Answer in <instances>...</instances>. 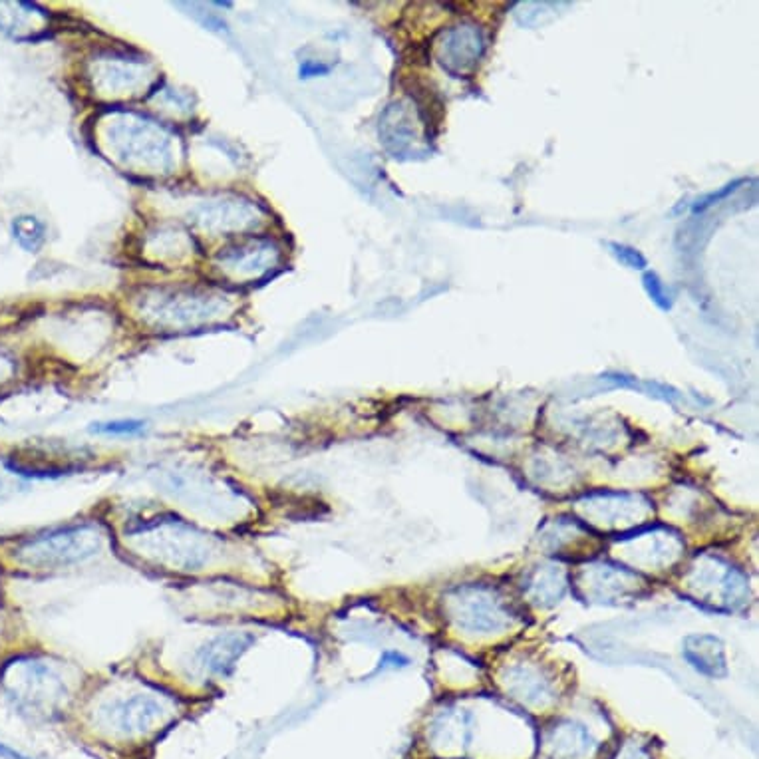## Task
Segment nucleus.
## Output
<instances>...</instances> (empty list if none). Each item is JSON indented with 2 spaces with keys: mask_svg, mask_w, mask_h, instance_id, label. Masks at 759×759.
I'll list each match as a JSON object with an SVG mask.
<instances>
[{
  "mask_svg": "<svg viewBox=\"0 0 759 759\" xmlns=\"http://www.w3.org/2000/svg\"><path fill=\"white\" fill-rule=\"evenodd\" d=\"M146 428L144 422L140 420H114L106 424H94V432L98 434H108V436H134L140 434Z\"/></svg>",
  "mask_w": 759,
  "mask_h": 759,
  "instance_id": "9d476101",
  "label": "nucleus"
},
{
  "mask_svg": "<svg viewBox=\"0 0 759 759\" xmlns=\"http://www.w3.org/2000/svg\"><path fill=\"white\" fill-rule=\"evenodd\" d=\"M0 759H28L26 756H22L20 752H16L14 748L6 746L0 742Z\"/></svg>",
  "mask_w": 759,
  "mask_h": 759,
  "instance_id": "ddd939ff",
  "label": "nucleus"
},
{
  "mask_svg": "<svg viewBox=\"0 0 759 759\" xmlns=\"http://www.w3.org/2000/svg\"><path fill=\"white\" fill-rule=\"evenodd\" d=\"M642 287L646 291V295L650 297V301L656 304L660 310L668 312L672 308V295L670 291L666 289V285L660 281V277L652 271H646L642 275Z\"/></svg>",
  "mask_w": 759,
  "mask_h": 759,
  "instance_id": "6e6552de",
  "label": "nucleus"
},
{
  "mask_svg": "<svg viewBox=\"0 0 759 759\" xmlns=\"http://www.w3.org/2000/svg\"><path fill=\"white\" fill-rule=\"evenodd\" d=\"M130 537H144L150 555H157L175 571H201L213 555L211 539L179 519L146 523Z\"/></svg>",
  "mask_w": 759,
  "mask_h": 759,
  "instance_id": "7ed1b4c3",
  "label": "nucleus"
},
{
  "mask_svg": "<svg viewBox=\"0 0 759 759\" xmlns=\"http://www.w3.org/2000/svg\"><path fill=\"white\" fill-rule=\"evenodd\" d=\"M457 601H461V607H463L461 622L471 628L491 630L505 616L501 612V603L497 599H491L479 591H463Z\"/></svg>",
  "mask_w": 759,
  "mask_h": 759,
  "instance_id": "423d86ee",
  "label": "nucleus"
},
{
  "mask_svg": "<svg viewBox=\"0 0 759 759\" xmlns=\"http://www.w3.org/2000/svg\"><path fill=\"white\" fill-rule=\"evenodd\" d=\"M255 642L253 634L247 632H229L221 634L213 640H209L203 648L195 654L197 668L215 678H225L233 672L241 656L249 650V646Z\"/></svg>",
  "mask_w": 759,
  "mask_h": 759,
  "instance_id": "39448f33",
  "label": "nucleus"
},
{
  "mask_svg": "<svg viewBox=\"0 0 759 759\" xmlns=\"http://www.w3.org/2000/svg\"><path fill=\"white\" fill-rule=\"evenodd\" d=\"M44 233V225L32 215H22L12 223V235L16 243L30 253L40 249V245L44 243Z\"/></svg>",
  "mask_w": 759,
  "mask_h": 759,
  "instance_id": "0eeeda50",
  "label": "nucleus"
},
{
  "mask_svg": "<svg viewBox=\"0 0 759 759\" xmlns=\"http://www.w3.org/2000/svg\"><path fill=\"white\" fill-rule=\"evenodd\" d=\"M175 702L157 690L112 696L98 710L100 724L120 738H146L171 722Z\"/></svg>",
  "mask_w": 759,
  "mask_h": 759,
  "instance_id": "f257e3e1",
  "label": "nucleus"
},
{
  "mask_svg": "<svg viewBox=\"0 0 759 759\" xmlns=\"http://www.w3.org/2000/svg\"><path fill=\"white\" fill-rule=\"evenodd\" d=\"M748 183V179H738V181H734V183H728V185H724L722 189H718V191H712V193H708V195H704L702 199H698L696 203H694V207H692V213L694 215H698V213H704V211H708L710 207H714L716 203H720V201H724L726 197H730L732 193H736L738 191V187L740 185H746Z\"/></svg>",
  "mask_w": 759,
  "mask_h": 759,
  "instance_id": "9b49d317",
  "label": "nucleus"
},
{
  "mask_svg": "<svg viewBox=\"0 0 759 759\" xmlns=\"http://www.w3.org/2000/svg\"><path fill=\"white\" fill-rule=\"evenodd\" d=\"M607 245L608 249H610V253H612V257H614L620 265H624V267H628V269H632V271H646L648 261H646V257H644L640 251H636L634 247L622 245V243H614V241H610Z\"/></svg>",
  "mask_w": 759,
  "mask_h": 759,
  "instance_id": "1a4fd4ad",
  "label": "nucleus"
},
{
  "mask_svg": "<svg viewBox=\"0 0 759 759\" xmlns=\"http://www.w3.org/2000/svg\"><path fill=\"white\" fill-rule=\"evenodd\" d=\"M2 682L8 694L20 704L32 710L44 708L52 712L68 696V682L60 666L42 658H20L12 662Z\"/></svg>",
  "mask_w": 759,
  "mask_h": 759,
  "instance_id": "20e7f679",
  "label": "nucleus"
},
{
  "mask_svg": "<svg viewBox=\"0 0 759 759\" xmlns=\"http://www.w3.org/2000/svg\"><path fill=\"white\" fill-rule=\"evenodd\" d=\"M330 72V66H324V64H316V62H310L306 60L301 64L299 68V74L301 78H314V76H326Z\"/></svg>",
  "mask_w": 759,
  "mask_h": 759,
  "instance_id": "f8f14e48",
  "label": "nucleus"
},
{
  "mask_svg": "<svg viewBox=\"0 0 759 759\" xmlns=\"http://www.w3.org/2000/svg\"><path fill=\"white\" fill-rule=\"evenodd\" d=\"M104 545V533L94 523L70 525L36 539L26 541L18 557L28 567L36 569H66L84 563L100 553Z\"/></svg>",
  "mask_w": 759,
  "mask_h": 759,
  "instance_id": "f03ea898",
  "label": "nucleus"
}]
</instances>
